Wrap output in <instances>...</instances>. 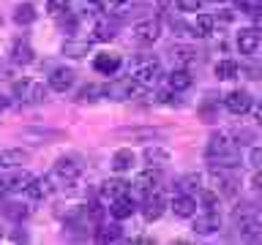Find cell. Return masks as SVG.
<instances>
[{"label": "cell", "instance_id": "6da1fadb", "mask_svg": "<svg viewBox=\"0 0 262 245\" xmlns=\"http://www.w3.org/2000/svg\"><path fill=\"white\" fill-rule=\"evenodd\" d=\"M142 93V85L134 79V77H126V79H118V82H110L104 87V95H110L112 101H131Z\"/></svg>", "mask_w": 262, "mask_h": 245}, {"label": "cell", "instance_id": "7a4b0ae2", "mask_svg": "<svg viewBox=\"0 0 262 245\" xmlns=\"http://www.w3.org/2000/svg\"><path fill=\"white\" fill-rule=\"evenodd\" d=\"M131 77H134L142 87H153V85H159V82H161L164 71H161V63L150 57V60L137 63V65H134V71H131Z\"/></svg>", "mask_w": 262, "mask_h": 245}, {"label": "cell", "instance_id": "3957f363", "mask_svg": "<svg viewBox=\"0 0 262 245\" xmlns=\"http://www.w3.org/2000/svg\"><path fill=\"white\" fill-rule=\"evenodd\" d=\"M14 95L25 104H41L47 98V87L36 79H19L14 82Z\"/></svg>", "mask_w": 262, "mask_h": 245}, {"label": "cell", "instance_id": "277c9868", "mask_svg": "<svg viewBox=\"0 0 262 245\" xmlns=\"http://www.w3.org/2000/svg\"><path fill=\"white\" fill-rule=\"evenodd\" d=\"M131 36H134L137 44H156L161 36V22L159 19H142L134 24V30H131Z\"/></svg>", "mask_w": 262, "mask_h": 245}, {"label": "cell", "instance_id": "5b68a950", "mask_svg": "<svg viewBox=\"0 0 262 245\" xmlns=\"http://www.w3.org/2000/svg\"><path fill=\"white\" fill-rule=\"evenodd\" d=\"M131 185H134V191H137V193L150 196V193H156V191L161 188V175H159V172H153V166H150L147 172H139Z\"/></svg>", "mask_w": 262, "mask_h": 245}, {"label": "cell", "instance_id": "8992f818", "mask_svg": "<svg viewBox=\"0 0 262 245\" xmlns=\"http://www.w3.org/2000/svg\"><path fill=\"white\" fill-rule=\"evenodd\" d=\"M79 175H82V163L77 158L63 155V158L55 161V177H60L63 183H74V180H79Z\"/></svg>", "mask_w": 262, "mask_h": 245}, {"label": "cell", "instance_id": "52a82bcc", "mask_svg": "<svg viewBox=\"0 0 262 245\" xmlns=\"http://www.w3.org/2000/svg\"><path fill=\"white\" fill-rule=\"evenodd\" d=\"M120 65H123V57L118 52H98L93 57V71L101 74V77H112Z\"/></svg>", "mask_w": 262, "mask_h": 245}, {"label": "cell", "instance_id": "ba28073f", "mask_svg": "<svg viewBox=\"0 0 262 245\" xmlns=\"http://www.w3.org/2000/svg\"><path fill=\"white\" fill-rule=\"evenodd\" d=\"M224 106H227V112H232V114H246L251 109L249 90H229L224 95Z\"/></svg>", "mask_w": 262, "mask_h": 245}, {"label": "cell", "instance_id": "9c48e42d", "mask_svg": "<svg viewBox=\"0 0 262 245\" xmlns=\"http://www.w3.org/2000/svg\"><path fill=\"white\" fill-rule=\"evenodd\" d=\"M262 46V30L259 28H246L237 33V49L241 55H254Z\"/></svg>", "mask_w": 262, "mask_h": 245}, {"label": "cell", "instance_id": "30bf717a", "mask_svg": "<svg viewBox=\"0 0 262 245\" xmlns=\"http://www.w3.org/2000/svg\"><path fill=\"white\" fill-rule=\"evenodd\" d=\"M74 79H77L74 68H66V65H60V68H55L52 74H49V87H52L55 93H66V90L74 87Z\"/></svg>", "mask_w": 262, "mask_h": 245}, {"label": "cell", "instance_id": "8fae6325", "mask_svg": "<svg viewBox=\"0 0 262 245\" xmlns=\"http://www.w3.org/2000/svg\"><path fill=\"white\" fill-rule=\"evenodd\" d=\"M221 229V215L216 210H208L202 215H194V232L196 234H213Z\"/></svg>", "mask_w": 262, "mask_h": 245}, {"label": "cell", "instance_id": "7c38bea8", "mask_svg": "<svg viewBox=\"0 0 262 245\" xmlns=\"http://www.w3.org/2000/svg\"><path fill=\"white\" fill-rule=\"evenodd\" d=\"M164 210H167V199L156 191L150 196H145V202H142V215L145 220H159L164 215Z\"/></svg>", "mask_w": 262, "mask_h": 245}, {"label": "cell", "instance_id": "4fadbf2b", "mask_svg": "<svg viewBox=\"0 0 262 245\" xmlns=\"http://www.w3.org/2000/svg\"><path fill=\"white\" fill-rule=\"evenodd\" d=\"M137 212V202L131 199L128 193H123V196H118L112 204H110V215L115 218V220H126V218H131Z\"/></svg>", "mask_w": 262, "mask_h": 245}, {"label": "cell", "instance_id": "5bb4252c", "mask_svg": "<svg viewBox=\"0 0 262 245\" xmlns=\"http://www.w3.org/2000/svg\"><path fill=\"white\" fill-rule=\"evenodd\" d=\"M30 153L22 150V147H8V150H0V169H19L22 163H28Z\"/></svg>", "mask_w": 262, "mask_h": 245}, {"label": "cell", "instance_id": "9a60e30c", "mask_svg": "<svg viewBox=\"0 0 262 245\" xmlns=\"http://www.w3.org/2000/svg\"><path fill=\"white\" fill-rule=\"evenodd\" d=\"M11 60L16 65H30L33 60H36V52H33V46H30L28 38H16L11 44Z\"/></svg>", "mask_w": 262, "mask_h": 245}, {"label": "cell", "instance_id": "2e32d148", "mask_svg": "<svg viewBox=\"0 0 262 245\" xmlns=\"http://www.w3.org/2000/svg\"><path fill=\"white\" fill-rule=\"evenodd\" d=\"M49 193H52V180H49V177H33L30 185L25 188V196H28V199H33V202L47 199Z\"/></svg>", "mask_w": 262, "mask_h": 245}, {"label": "cell", "instance_id": "e0dca14e", "mask_svg": "<svg viewBox=\"0 0 262 245\" xmlns=\"http://www.w3.org/2000/svg\"><path fill=\"white\" fill-rule=\"evenodd\" d=\"M172 210H175L178 218H194L196 215V199L191 193H178L172 199Z\"/></svg>", "mask_w": 262, "mask_h": 245}, {"label": "cell", "instance_id": "ac0fdd59", "mask_svg": "<svg viewBox=\"0 0 262 245\" xmlns=\"http://www.w3.org/2000/svg\"><path fill=\"white\" fill-rule=\"evenodd\" d=\"M167 82H169V87L175 90V93H180V90H188L194 85V77H191V71H188V68H183V65H175L172 74L167 77Z\"/></svg>", "mask_w": 262, "mask_h": 245}, {"label": "cell", "instance_id": "d6986e66", "mask_svg": "<svg viewBox=\"0 0 262 245\" xmlns=\"http://www.w3.org/2000/svg\"><path fill=\"white\" fill-rule=\"evenodd\" d=\"M123 193H128V183H123V180H106V183H101V188H98V196L110 204Z\"/></svg>", "mask_w": 262, "mask_h": 245}, {"label": "cell", "instance_id": "ffe728a7", "mask_svg": "<svg viewBox=\"0 0 262 245\" xmlns=\"http://www.w3.org/2000/svg\"><path fill=\"white\" fill-rule=\"evenodd\" d=\"M134 161H137L134 150H128V147H120V150H115L110 166H112V172H118V175H123V172H128L131 166H134Z\"/></svg>", "mask_w": 262, "mask_h": 245}, {"label": "cell", "instance_id": "44dd1931", "mask_svg": "<svg viewBox=\"0 0 262 245\" xmlns=\"http://www.w3.org/2000/svg\"><path fill=\"white\" fill-rule=\"evenodd\" d=\"M213 24H216V16H210V14H196V19L191 22V36H194V38H208V36H213Z\"/></svg>", "mask_w": 262, "mask_h": 245}, {"label": "cell", "instance_id": "7402d4cb", "mask_svg": "<svg viewBox=\"0 0 262 245\" xmlns=\"http://www.w3.org/2000/svg\"><path fill=\"white\" fill-rule=\"evenodd\" d=\"M142 155H145V163H147V166H156V169L167 166V163L172 161L169 150H164V147H145Z\"/></svg>", "mask_w": 262, "mask_h": 245}, {"label": "cell", "instance_id": "603a6c76", "mask_svg": "<svg viewBox=\"0 0 262 245\" xmlns=\"http://www.w3.org/2000/svg\"><path fill=\"white\" fill-rule=\"evenodd\" d=\"M232 147V142H229V136L224 134V131H219V134H213L210 139H208V158H213V155H219V153H224V150H229Z\"/></svg>", "mask_w": 262, "mask_h": 245}, {"label": "cell", "instance_id": "cb8c5ba5", "mask_svg": "<svg viewBox=\"0 0 262 245\" xmlns=\"http://www.w3.org/2000/svg\"><path fill=\"white\" fill-rule=\"evenodd\" d=\"M202 188V175L200 172H191V175H183L178 180V191L180 193H196Z\"/></svg>", "mask_w": 262, "mask_h": 245}, {"label": "cell", "instance_id": "d4e9b609", "mask_svg": "<svg viewBox=\"0 0 262 245\" xmlns=\"http://www.w3.org/2000/svg\"><path fill=\"white\" fill-rule=\"evenodd\" d=\"M14 22L19 24V28L36 22V8H33V3H19V6H16L14 8Z\"/></svg>", "mask_w": 262, "mask_h": 245}, {"label": "cell", "instance_id": "484cf974", "mask_svg": "<svg viewBox=\"0 0 262 245\" xmlns=\"http://www.w3.org/2000/svg\"><path fill=\"white\" fill-rule=\"evenodd\" d=\"M169 55H172V60H175V65H183V68L196 60V52H194V49H191V46H180V44L172 46Z\"/></svg>", "mask_w": 262, "mask_h": 245}, {"label": "cell", "instance_id": "4316f807", "mask_svg": "<svg viewBox=\"0 0 262 245\" xmlns=\"http://www.w3.org/2000/svg\"><path fill=\"white\" fill-rule=\"evenodd\" d=\"M213 71H216V77H219L221 82H227V79H235L241 68H237V63L232 60V57H224V60L216 63V68H213Z\"/></svg>", "mask_w": 262, "mask_h": 245}, {"label": "cell", "instance_id": "83f0119b", "mask_svg": "<svg viewBox=\"0 0 262 245\" xmlns=\"http://www.w3.org/2000/svg\"><path fill=\"white\" fill-rule=\"evenodd\" d=\"M90 52V41H74V38H69L63 44V55L66 57H85Z\"/></svg>", "mask_w": 262, "mask_h": 245}, {"label": "cell", "instance_id": "f1b7e54d", "mask_svg": "<svg viewBox=\"0 0 262 245\" xmlns=\"http://www.w3.org/2000/svg\"><path fill=\"white\" fill-rule=\"evenodd\" d=\"M115 30H118V28H115L110 19H98L96 28H93V38L96 41H112L115 38Z\"/></svg>", "mask_w": 262, "mask_h": 245}, {"label": "cell", "instance_id": "f546056e", "mask_svg": "<svg viewBox=\"0 0 262 245\" xmlns=\"http://www.w3.org/2000/svg\"><path fill=\"white\" fill-rule=\"evenodd\" d=\"M216 191H221V196H235L237 193V180L235 177H227V175H216Z\"/></svg>", "mask_w": 262, "mask_h": 245}, {"label": "cell", "instance_id": "4dcf8cb0", "mask_svg": "<svg viewBox=\"0 0 262 245\" xmlns=\"http://www.w3.org/2000/svg\"><path fill=\"white\" fill-rule=\"evenodd\" d=\"M120 226L118 224H110V226H98V232H96V240L98 242H115V240H120Z\"/></svg>", "mask_w": 262, "mask_h": 245}, {"label": "cell", "instance_id": "1f68e13d", "mask_svg": "<svg viewBox=\"0 0 262 245\" xmlns=\"http://www.w3.org/2000/svg\"><path fill=\"white\" fill-rule=\"evenodd\" d=\"M98 95H104V87H98V85H88V87H82L79 93H77V101H96Z\"/></svg>", "mask_w": 262, "mask_h": 245}, {"label": "cell", "instance_id": "d6a6232c", "mask_svg": "<svg viewBox=\"0 0 262 245\" xmlns=\"http://www.w3.org/2000/svg\"><path fill=\"white\" fill-rule=\"evenodd\" d=\"M71 8V0H47V11L52 16H60Z\"/></svg>", "mask_w": 262, "mask_h": 245}, {"label": "cell", "instance_id": "836d02e7", "mask_svg": "<svg viewBox=\"0 0 262 245\" xmlns=\"http://www.w3.org/2000/svg\"><path fill=\"white\" fill-rule=\"evenodd\" d=\"M235 8H241L246 14H254L257 8H262V0H235Z\"/></svg>", "mask_w": 262, "mask_h": 245}, {"label": "cell", "instance_id": "e575fe53", "mask_svg": "<svg viewBox=\"0 0 262 245\" xmlns=\"http://www.w3.org/2000/svg\"><path fill=\"white\" fill-rule=\"evenodd\" d=\"M175 3H178L180 11H200L205 0H175Z\"/></svg>", "mask_w": 262, "mask_h": 245}, {"label": "cell", "instance_id": "d590c367", "mask_svg": "<svg viewBox=\"0 0 262 245\" xmlns=\"http://www.w3.org/2000/svg\"><path fill=\"white\" fill-rule=\"evenodd\" d=\"M6 215H8V218H16V220H19V218H25V215H28V207H22V204H8V207H6Z\"/></svg>", "mask_w": 262, "mask_h": 245}, {"label": "cell", "instance_id": "8d00e7d4", "mask_svg": "<svg viewBox=\"0 0 262 245\" xmlns=\"http://www.w3.org/2000/svg\"><path fill=\"white\" fill-rule=\"evenodd\" d=\"M249 163L254 169H262V147H251L249 150Z\"/></svg>", "mask_w": 262, "mask_h": 245}, {"label": "cell", "instance_id": "74e56055", "mask_svg": "<svg viewBox=\"0 0 262 245\" xmlns=\"http://www.w3.org/2000/svg\"><path fill=\"white\" fill-rule=\"evenodd\" d=\"M251 188H254V191H257V193L262 196V169L254 172V177H251Z\"/></svg>", "mask_w": 262, "mask_h": 245}, {"label": "cell", "instance_id": "f35d334b", "mask_svg": "<svg viewBox=\"0 0 262 245\" xmlns=\"http://www.w3.org/2000/svg\"><path fill=\"white\" fill-rule=\"evenodd\" d=\"M254 22H257V28L262 30V11H259V8H257V11H254Z\"/></svg>", "mask_w": 262, "mask_h": 245}, {"label": "cell", "instance_id": "ab89813d", "mask_svg": "<svg viewBox=\"0 0 262 245\" xmlns=\"http://www.w3.org/2000/svg\"><path fill=\"white\" fill-rule=\"evenodd\" d=\"M254 117H257V122H259V126H262V104L257 106V109H254Z\"/></svg>", "mask_w": 262, "mask_h": 245}, {"label": "cell", "instance_id": "60d3db41", "mask_svg": "<svg viewBox=\"0 0 262 245\" xmlns=\"http://www.w3.org/2000/svg\"><path fill=\"white\" fill-rule=\"evenodd\" d=\"M6 109H8V98L0 95V112H6Z\"/></svg>", "mask_w": 262, "mask_h": 245}, {"label": "cell", "instance_id": "b9f144b4", "mask_svg": "<svg viewBox=\"0 0 262 245\" xmlns=\"http://www.w3.org/2000/svg\"><path fill=\"white\" fill-rule=\"evenodd\" d=\"M104 3H110V6H123L126 0H104Z\"/></svg>", "mask_w": 262, "mask_h": 245}, {"label": "cell", "instance_id": "7bdbcfd3", "mask_svg": "<svg viewBox=\"0 0 262 245\" xmlns=\"http://www.w3.org/2000/svg\"><path fill=\"white\" fill-rule=\"evenodd\" d=\"M208 3H224V0H208Z\"/></svg>", "mask_w": 262, "mask_h": 245}, {"label": "cell", "instance_id": "ee69618b", "mask_svg": "<svg viewBox=\"0 0 262 245\" xmlns=\"http://www.w3.org/2000/svg\"><path fill=\"white\" fill-rule=\"evenodd\" d=\"M0 240H3V226H0Z\"/></svg>", "mask_w": 262, "mask_h": 245}]
</instances>
